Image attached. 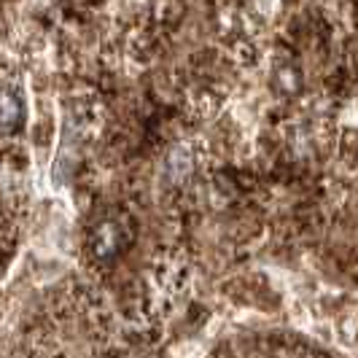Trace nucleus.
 <instances>
[]
</instances>
